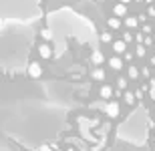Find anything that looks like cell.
I'll return each mask as SVG.
<instances>
[{
	"label": "cell",
	"mask_w": 155,
	"mask_h": 151,
	"mask_svg": "<svg viewBox=\"0 0 155 151\" xmlns=\"http://www.w3.org/2000/svg\"><path fill=\"white\" fill-rule=\"evenodd\" d=\"M149 113L143 105H137L135 109L129 113L125 121L117 127V137L127 143H133V145H145L147 141V131H149Z\"/></svg>",
	"instance_id": "277c9868"
},
{
	"label": "cell",
	"mask_w": 155,
	"mask_h": 151,
	"mask_svg": "<svg viewBox=\"0 0 155 151\" xmlns=\"http://www.w3.org/2000/svg\"><path fill=\"white\" fill-rule=\"evenodd\" d=\"M107 26H109L111 30H117V28H121V26H123V22H121L117 16H111L109 20H107Z\"/></svg>",
	"instance_id": "4fadbf2b"
},
{
	"label": "cell",
	"mask_w": 155,
	"mask_h": 151,
	"mask_svg": "<svg viewBox=\"0 0 155 151\" xmlns=\"http://www.w3.org/2000/svg\"><path fill=\"white\" fill-rule=\"evenodd\" d=\"M109 67H111L113 71H121V67H123V58L111 57V58H109Z\"/></svg>",
	"instance_id": "8fae6325"
},
{
	"label": "cell",
	"mask_w": 155,
	"mask_h": 151,
	"mask_svg": "<svg viewBox=\"0 0 155 151\" xmlns=\"http://www.w3.org/2000/svg\"><path fill=\"white\" fill-rule=\"evenodd\" d=\"M135 2H143V0H135Z\"/></svg>",
	"instance_id": "d4e9b609"
},
{
	"label": "cell",
	"mask_w": 155,
	"mask_h": 151,
	"mask_svg": "<svg viewBox=\"0 0 155 151\" xmlns=\"http://www.w3.org/2000/svg\"><path fill=\"white\" fill-rule=\"evenodd\" d=\"M52 85L54 83H51V91ZM42 89L45 83H32L28 85V91L26 85L0 89V99L4 101L0 105V131L28 149L48 143L67 121L64 103H58L57 97L51 99V91L46 97H40Z\"/></svg>",
	"instance_id": "6da1fadb"
},
{
	"label": "cell",
	"mask_w": 155,
	"mask_h": 151,
	"mask_svg": "<svg viewBox=\"0 0 155 151\" xmlns=\"http://www.w3.org/2000/svg\"><path fill=\"white\" fill-rule=\"evenodd\" d=\"M38 54L45 58V61H51V57H52V47L48 44V42H42V44L38 47Z\"/></svg>",
	"instance_id": "ba28073f"
},
{
	"label": "cell",
	"mask_w": 155,
	"mask_h": 151,
	"mask_svg": "<svg viewBox=\"0 0 155 151\" xmlns=\"http://www.w3.org/2000/svg\"><path fill=\"white\" fill-rule=\"evenodd\" d=\"M123 26H127V28H135V26H137V18H125Z\"/></svg>",
	"instance_id": "ac0fdd59"
},
{
	"label": "cell",
	"mask_w": 155,
	"mask_h": 151,
	"mask_svg": "<svg viewBox=\"0 0 155 151\" xmlns=\"http://www.w3.org/2000/svg\"><path fill=\"white\" fill-rule=\"evenodd\" d=\"M38 12V0H0V26L6 22L30 24Z\"/></svg>",
	"instance_id": "5b68a950"
},
{
	"label": "cell",
	"mask_w": 155,
	"mask_h": 151,
	"mask_svg": "<svg viewBox=\"0 0 155 151\" xmlns=\"http://www.w3.org/2000/svg\"><path fill=\"white\" fill-rule=\"evenodd\" d=\"M117 87H119V89H125L127 87V79H123V77H121L119 81H117Z\"/></svg>",
	"instance_id": "44dd1931"
},
{
	"label": "cell",
	"mask_w": 155,
	"mask_h": 151,
	"mask_svg": "<svg viewBox=\"0 0 155 151\" xmlns=\"http://www.w3.org/2000/svg\"><path fill=\"white\" fill-rule=\"evenodd\" d=\"M0 75H2V69H0Z\"/></svg>",
	"instance_id": "484cf974"
},
{
	"label": "cell",
	"mask_w": 155,
	"mask_h": 151,
	"mask_svg": "<svg viewBox=\"0 0 155 151\" xmlns=\"http://www.w3.org/2000/svg\"><path fill=\"white\" fill-rule=\"evenodd\" d=\"M36 151H58V149H54V147H51V145H48V143H45V145L36 147Z\"/></svg>",
	"instance_id": "ffe728a7"
},
{
	"label": "cell",
	"mask_w": 155,
	"mask_h": 151,
	"mask_svg": "<svg viewBox=\"0 0 155 151\" xmlns=\"http://www.w3.org/2000/svg\"><path fill=\"white\" fill-rule=\"evenodd\" d=\"M129 79H139V69L135 67V64L129 67Z\"/></svg>",
	"instance_id": "e0dca14e"
},
{
	"label": "cell",
	"mask_w": 155,
	"mask_h": 151,
	"mask_svg": "<svg viewBox=\"0 0 155 151\" xmlns=\"http://www.w3.org/2000/svg\"><path fill=\"white\" fill-rule=\"evenodd\" d=\"M119 107H121V105L117 103V101L111 99L109 103H107V115H109V117H117V115H119Z\"/></svg>",
	"instance_id": "9c48e42d"
},
{
	"label": "cell",
	"mask_w": 155,
	"mask_h": 151,
	"mask_svg": "<svg viewBox=\"0 0 155 151\" xmlns=\"http://www.w3.org/2000/svg\"><path fill=\"white\" fill-rule=\"evenodd\" d=\"M40 34H42V38L45 41H52V32L48 28H45V30H40Z\"/></svg>",
	"instance_id": "d6986e66"
},
{
	"label": "cell",
	"mask_w": 155,
	"mask_h": 151,
	"mask_svg": "<svg viewBox=\"0 0 155 151\" xmlns=\"http://www.w3.org/2000/svg\"><path fill=\"white\" fill-rule=\"evenodd\" d=\"M91 77H93V81H105V69H101V67L95 69L91 73Z\"/></svg>",
	"instance_id": "9a60e30c"
},
{
	"label": "cell",
	"mask_w": 155,
	"mask_h": 151,
	"mask_svg": "<svg viewBox=\"0 0 155 151\" xmlns=\"http://www.w3.org/2000/svg\"><path fill=\"white\" fill-rule=\"evenodd\" d=\"M135 99H137V97H135L131 91H125V103L127 105H135Z\"/></svg>",
	"instance_id": "2e32d148"
},
{
	"label": "cell",
	"mask_w": 155,
	"mask_h": 151,
	"mask_svg": "<svg viewBox=\"0 0 155 151\" xmlns=\"http://www.w3.org/2000/svg\"><path fill=\"white\" fill-rule=\"evenodd\" d=\"M111 48H113V52L121 54V52L127 51V42L125 41H113V42H111Z\"/></svg>",
	"instance_id": "30bf717a"
},
{
	"label": "cell",
	"mask_w": 155,
	"mask_h": 151,
	"mask_svg": "<svg viewBox=\"0 0 155 151\" xmlns=\"http://www.w3.org/2000/svg\"><path fill=\"white\" fill-rule=\"evenodd\" d=\"M91 58H93V63H95V64H103L105 63V54L101 51H97V48H95V52H93Z\"/></svg>",
	"instance_id": "5bb4252c"
},
{
	"label": "cell",
	"mask_w": 155,
	"mask_h": 151,
	"mask_svg": "<svg viewBox=\"0 0 155 151\" xmlns=\"http://www.w3.org/2000/svg\"><path fill=\"white\" fill-rule=\"evenodd\" d=\"M119 2H121V4H125V6H127L129 2H131V0H119Z\"/></svg>",
	"instance_id": "cb8c5ba5"
},
{
	"label": "cell",
	"mask_w": 155,
	"mask_h": 151,
	"mask_svg": "<svg viewBox=\"0 0 155 151\" xmlns=\"http://www.w3.org/2000/svg\"><path fill=\"white\" fill-rule=\"evenodd\" d=\"M101 41L109 42V41H111V34H109V32H103V36H101Z\"/></svg>",
	"instance_id": "603a6c76"
},
{
	"label": "cell",
	"mask_w": 155,
	"mask_h": 151,
	"mask_svg": "<svg viewBox=\"0 0 155 151\" xmlns=\"http://www.w3.org/2000/svg\"><path fill=\"white\" fill-rule=\"evenodd\" d=\"M35 42V28L26 22H6L0 26V69L14 75L24 73L28 52Z\"/></svg>",
	"instance_id": "7a4b0ae2"
},
{
	"label": "cell",
	"mask_w": 155,
	"mask_h": 151,
	"mask_svg": "<svg viewBox=\"0 0 155 151\" xmlns=\"http://www.w3.org/2000/svg\"><path fill=\"white\" fill-rule=\"evenodd\" d=\"M143 54H145V47H143V44H139V47H137V57H143Z\"/></svg>",
	"instance_id": "7402d4cb"
},
{
	"label": "cell",
	"mask_w": 155,
	"mask_h": 151,
	"mask_svg": "<svg viewBox=\"0 0 155 151\" xmlns=\"http://www.w3.org/2000/svg\"><path fill=\"white\" fill-rule=\"evenodd\" d=\"M24 71H26V77L35 79V81H38L40 77H42V67H40V64L36 63V61H35V63H28Z\"/></svg>",
	"instance_id": "8992f818"
},
{
	"label": "cell",
	"mask_w": 155,
	"mask_h": 151,
	"mask_svg": "<svg viewBox=\"0 0 155 151\" xmlns=\"http://www.w3.org/2000/svg\"><path fill=\"white\" fill-rule=\"evenodd\" d=\"M113 93H115V89L111 87V85H103V87L99 89V97L103 101H111L113 99Z\"/></svg>",
	"instance_id": "52a82bcc"
},
{
	"label": "cell",
	"mask_w": 155,
	"mask_h": 151,
	"mask_svg": "<svg viewBox=\"0 0 155 151\" xmlns=\"http://www.w3.org/2000/svg\"><path fill=\"white\" fill-rule=\"evenodd\" d=\"M48 30L52 32V44H54V51H52V57H61L64 51H67V38L69 36H75L81 42H97V34H95V26H93L87 18L79 16L77 12L69 10V8H63V10H57L54 14L48 16Z\"/></svg>",
	"instance_id": "3957f363"
},
{
	"label": "cell",
	"mask_w": 155,
	"mask_h": 151,
	"mask_svg": "<svg viewBox=\"0 0 155 151\" xmlns=\"http://www.w3.org/2000/svg\"><path fill=\"white\" fill-rule=\"evenodd\" d=\"M125 14H127V6L125 4L119 2V4L113 6V16H125Z\"/></svg>",
	"instance_id": "7c38bea8"
}]
</instances>
